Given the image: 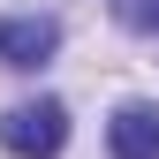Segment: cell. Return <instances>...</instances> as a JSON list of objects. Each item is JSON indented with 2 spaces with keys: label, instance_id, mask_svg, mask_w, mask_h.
<instances>
[{
  "label": "cell",
  "instance_id": "obj_2",
  "mask_svg": "<svg viewBox=\"0 0 159 159\" xmlns=\"http://www.w3.org/2000/svg\"><path fill=\"white\" fill-rule=\"evenodd\" d=\"M61 53V23L53 15H0V61L8 68H46Z\"/></svg>",
  "mask_w": 159,
  "mask_h": 159
},
{
  "label": "cell",
  "instance_id": "obj_4",
  "mask_svg": "<svg viewBox=\"0 0 159 159\" xmlns=\"http://www.w3.org/2000/svg\"><path fill=\"white\" fill-rule=\"evenodd\" d=\"M114 23L136 38H159V0H114Z\"/></svg>",
  "mask_w": 159,
  "mask_h": 159
},
{
  "label": "cell",
  "instance_id": "obj_3",
  "mask_svg": "<svg viewBox=\"0 0 159 159\" xmlns=\"http://www.w3.org/2000/svg\"><path fill=\"white\" fill-rule=\"evenodd\" d=\"M106 152H114V159H159V106H144V98L114 106V121H106Z\"/></svg>",
  "mask_w": 159,
  "mask_h": 159
},
{
  "label": "cell",
  "instance_id": "obj_1",
  "mask_svg": "<svg viewBox=\"0 0 159 159\" xmlns=\"http://www.w3.org/2000/svg\"><path fill=\"white\" fill-rule=\"evenodd\" d=\"M0 144H8L15 159H61L68 106H61V98H23V106H8V114H0Z\"/></svg>",
  "mask_w": 159,
  "mask_h": 159
}]
</instances>
